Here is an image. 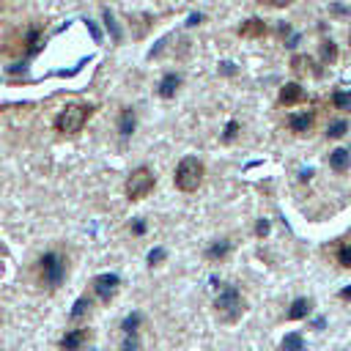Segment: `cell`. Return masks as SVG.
I'll list each match as a JSON object with an SVG mask.
<instances>
[{
	"instance_id": "32",
	"label": "cell",
	"mask_w": 351,
	"mask_h": 351,
	"mask_svg": "<svg viewBox=\"0 0 351 351\" xmlns=\"http://www.w3.org/2000/svg\"><path fill=\"white\" fill-rule=\"evenodd\" d=\"M340 296H343V299H351V285H348V288H343V291H340Z\"/></svg>"
},
{
	"instance_id": "33",
	"label": "cell",
	"mask_w": 351,
	"mask_h": 351,
	"mask_svg": "<svg viewBox=\"0 0 351 351\" xmlns=\"http://www.w3.org/2000/svg\"><path fill=\"white\" fill-rule=\"evenodd\" d=\"M346 241H348V244H351V230H348V236H346Z\"/></svg>"
},
{
	"instance_id": "24",
	"label": "cell",
	"mask_w": 351,
	"mask_h": 351,
	"mask_svg": "<svg viewBox=\"0 0 351 351\" xmlns=\"http://www.w3.org/2000/svg\"><path fill=\"white\" fill-rule=\"evenodd\" d=\"M88 307H90V302L82 296V299H77L74 302V307H71V318H80V315H85L88 313Z\"/></svg>"
},
{
	"instance_id": "21",
	"label": "cell",
	"mask_w": 351,
	"mask_h": 351,
	"mask_svg": "<svg viewBox=\"0 0 351 351\" xmlns=\"http://www.w3.org/2000/svg\"><path fill=\"white\" fill-rule=\"evenodd\" d=\"M332 104H335L337 110H351V93H348V90H337V93L332 96Z\"/></svg>"
},
{
	"instance_id": "9",
	"label": "cell",
	"mask_w": 351,
	"mask_h": 351,
	"mask_svg": "<svg viewBox=\"0 0 351 351\" xmlns=\"http://www.w3.org/2000/svg\"><path fill=\"white\" fill-rule=\"evenodd\" d=\"M88 335H90L88 329H71V332H66V335H63L60 348H63V351H80V348L85 346Z\"/></svg>"
},
{
	"instance_id": "19",
	"label": "cell",
	"mask_w": 351,
	"mask_h": 351,
	"mask_svg": "<svg viewBox=\"0 0 351 351\" xmlns=\"http://www.w3.org/2000/svg\"><path fill=\"white\" fill-rule=\"evenodd\" d=\"M346 132H348V121H332V123H329V129H326V137L337 140V137H343Z\"/></svg>"
},
{
	"instance_id": "12",
	"label": "cell",
	"mask_w": 351,
	"mask_h": 351,
	"mask_svg": "<svg viewBox=\"0 0 351 351\" xmlns=\"http://www.w3.org/2000/svg\"><path fill=\"white\" fill-rule=\"evenodd\" d=\"M329 167H332L335 173H346V170L351 167V151H346V148H335V151L329 154Z\"/></svg>"
},
{
	"instance_id": "18",
	"label": "cell",
	"mask_w": 351,
	"mask_h": 351,
	"mask_svg": "<svg viewBox=\"0 0 351 351\" xmlns=\"http://www.w3.org/2000/svg\"><path fill=\"white\" fill-rule=\"evenodd\" d=\"M321 60L324 63H335L337 60V44L332 38H324L321 41Z\"/></svg>"
},
{
	"instance_id": "10",
	"label": "cell",
	"mask_w": 351,
	"mask_h": 351,
	"mask_svg": "<svg viewBox=\"0 0 351 351\" xmlns=\"http://www.w3.org/2000/svg\"><path fill=\"white\" fill-rule=\"evenodd\" d=\"M239 36H244V38H263V36H266V22L258 19V16H252V19L241 22Z\"/></svg>"
},
{
	"instance_id": "30",
	"label": "cell",
	"mask_w": 351,
	"mask_h": 351,
	"mask_svg": "<svg viewBox=\"0 0 351 351\" xmlns=\"http://www.w3.org/2000/svg\"><path fill=\"white\" fill-rule=\"evenodd\" d=\"M332 14H335V16H346L348 8H346V5H332Z\"/></svg>"
},
{
	"instance_id": "17",
	"label": "cell",
	"mask_w": 351,
	"mask_h": 351,
	"mask_svg": "<svg viewBox=\"0 0 351 351\" xmlns=\"http://www.w3.org/2000/svg\"><path fill=\"white\" fill-rule=\"evenodd\" d=\"M280 351H304V337H302L299 332H291V335H285V337H282V346H280Z\"/></svg>"
},
{
	"instance_id": "11",
	"label": "cell",
	"mask_w": 351,
	"mask_h": 351,
	"mask_svg": "<svg viewBox=\"0 0 351 351\" xmlns=\"http://www.w3.org/2000/svg\"><path fill=\"white\" fill-rule=\"evenodd\" d=\"M313 123H315V112H313V110L299 112V115H291V121H288V126H291L293 132H299V134L310 132V129H313Z\"/></svg>"
},
{
	"instance_id": "4",
	"label": "cell",
	"mask_w": 351,
	"mask_h": 351,
	"mask_svg": "<svg viewBox=\"0 0 351 351\" xmlns=\"http://www.w3.org/2000/svg\"><path fill=\"white\" fill-rule=\"evenodd\" d=\"M90 112H93L90 104H69V107H63V112L58 115L55 129L63 132V134H77V132H82V126L88 123Z\"/></svg>"
},
{
	"instance_id": "20",
	"label": "cell",
	"mask_w": 351,
	"mask_h": 351,
	"mask_svg": "<svg viewBox=\"0 0 351 351\" xmlns=\"http://www.w3.org/2000/svg\"><path fill=\"white\" fill-rule=\"evenodd\" d=\"M140 321H143V315L140 313H132L123 324H121V329H123V335H134L137 332V326H140Z\"/></svg>"
},
{
	"instance_id": "28",
	"label": "cell",
	"mask_w": 351,
	"mask_h": 351,
	"mask_svg": "<svg viewBox=\"0 0 351 351\" xmlns=\"http://www.w3.org/2000/svg\"><path fill=\"white\" fill-rule=\"evenodd\" d=\"M145 230H148V225H145V219H134V222H132V233H134V236H143Z\"/></svg>"
},
{
	"instance_id": "2",
	"label": "cell",
	"mask_w": 351,
	"mask_h": 351,
	"mask_svg": "<svg viewBox=\"0 0 351 351\" xmlns=\"http://www.w3.org/2000/svg\"><path fill=\"white\" fill-rule=\"evenodd\" d=\"M214 313L222 324H236L244 313V299L236 285H225L214 299Z\"/></svg>"
},
{
	"instance_id": "31",
	"label": "cell",
	"mask_w": 351,
	"mask_h": 351,
	"mask_svg": "<svg viewBox=\"0 0 351 351\" xmlns=\"http://www.w3.org/2000/svg\"><path fill=\"white\" fill-rule=\"evenodd\" d=\"M266 3H269V5H274V8H285L291 0H266Z\"/></svg>"
},
{
	"instance_id": "6",
	"label": "cell",
	"mask_w": 351,
	"mask_h": 351,
	"mask_svg": "<svg viewBox=\"0 0 351 351\" xmlns=\"http://www.w3.org/2000/svg\"><path fill=\"white\" fill-rule=\"evenodd\" d=\"M93 288H96V293H99L101 302H112L115 291L121 288V277L118 274H99L93 280Z\"/></svg>"
},
{
	"instance_id": "13",
	"label": "cell",
	"mask_w": 351,
	"mask_h": 351,
	"mask_svg": "<svg viewBox=\"0 0 351 351\" xmlns=\"http://www.w3.org/2000/svg\"><path fill=\"white\" fill-rule=\"evenodd\" d=\"M178 85H181V77H178V74H165L162 82H159V96H162V99H170V96L178 90Z\"/></svg>"
},
{
	"instance_id": "5",
	"label": "cell",
	"mask_w": 351,
	"mask_h": 351,
	"mask_svg": "<svg viewBox=\"0 0 351 351\" xmlns=\"http://www.w3.org/2000/svg\"><path fill=\"white\" fill-rule=\"evenodd\" d=\"M154 184H156V178H154L151 167L143 165V167H134V170L126 176L123 189H126V197H129V200H143L145 195H151Z\"/></svg>"
},
{
	"instance_id": "7",
	"label": "cell",
	"mask_w": 351,
	"mask_h": 351,
	"mask_svg": "<svg viewBox=\"0 0 351 351\" xmlns=\"http://www.w3.org/2000/svg\"><path fill=\"white\" fill-rule=\"evenodd\" d=\"M307 99V93H304V88L299 85V82H285L282 88H280V104L282 107H296V104H302Z\"/></svg>"
},
{
	"instance_id": "15",
	"label": "cell",
	"mask_w": 351,
	"mask_h": 351,
	"mask_svg": "<svg viewBox=\"0 0 351 351\" xmlns=\"http://www.w3.org/2000/svg\"><path fill=\"white\" fill-rule=\"evenodd\" d=\"M228 252H230V241H228V239H219V241H214V244L206 250V255H208L211 261H222Z\"/></svg>"
},
{
	"instance_id": "22",
	"label": "cell",
	"mask_w": 351,
	"mask_h": 351,
	"mask_svg": "<svg viewBox=\"0 0 351 351\" xmlns=\"http://www.w3.org/2000/svg\"><path fill=\"white\" fill-rule=\"evenodd\" d=\"M104 22H107V30H110L112 41L118 44V41H121V30H118V25H115V19H112V11H107V8H104Z\"/></svg>"
},
{
	"instance_id": "16",
	"label": "cell",
	"mask_w": 351,
	"mask_h": 351,
	"mask_svg": "<svg viewBox=\"0 0 351 351\" xmlns=\"http://www.w3.org/2000/svg\"><path fill=\"white\" fill-rule=\"evenodd\" d=\"M307 313H310V299H296L293 304H291V310H288V318L291 321H299V318H307Z\"/></svg>"
},
{
	"instance_id": "8",
	"label": "cell",
	"mask_w": 351,
	"mask_h": 351,
	"mask_svg": "<svg viewBox=\"0 0 351 351\" xmlns=\"http://www.w3.org/2000/svg\"><path fill=\"white\" fill-rule=\"evenodd\" d=\"M291 71H293L296 77H304V74H310V77H321V69L313 63L310 55H293V58H291Z\"/></svg>"
},
{
	"instance_id": "1",
	"label": "cell",
	"mask_w": 351,
	"mask_h": 351,
	"mask_svg": "<svg viewBox=\"0 0 351 351\" xmlns=\"http://www.w3.org/2000/svg\"><path fill=\"white\" fill-rule=\"evenodd\" d=\"M63 280H66V258L60 252H55V250L44 252L38 258V282L44 288L55 291V288L63 285Z\"/></svg>"
},
{
	"instance_id": "23",
	"label": "cell",
	"mask_w": 351,
	"mask_h": 351,
	"mask_svg": "<svg viewBox=\"0 0 351 351\" xmlns=\"http://www.w3.org/2000/svg\"><path fill=\"white\" fill-rule=\"evenodd\" d=\"M337 261H340L346 269H351V244H348V241L340 244V250H337Z\"/></svg>"
},
{
	"instance_id": "27",
	"label": "cell",
	"mask_w": 351,
	"mask_h": 351,
	"mask_svg": "<svg viewBox=\"0 0 351 351\" xmlns=\"http://www.w3.org/2000/svg\"><path fill=\"white\" fill-rule=\"evenodd\" d=\"M236 132H239V123H236V121H230V123L225 126V134H222V140H225V143H230V140L236 137Z\"/></svg>"
},
{
	"instance_id": "25",
	"label": "cell",
	"mask_w": 351,
	"mask_h": 351,
	"mask_svg": "<svg viewBox=\"0 0 351 351\" xmlns=\"http://www.w3.org/2000/svg\"><path fill=\"white\" fill-rule=\"evenodd\" d=\"M137 346H140V337H137V332H134V335H126L121 351H137Z\"/></svg>"
},
{
	"instance_id": "14",
	"label": "cell",
	"mask_w": 351,
	"mask_h": 351,
	"mask_svg": "<svg viewBox=\"0 0 351 351\" xmlns=\"http://www.w3.org/2000/svg\"><path fill=\"white\" fill-rule=\"evenodd\" d=\"M118 132H121L123 137H132V132H134V110H132V107L121 110V118H118Z\"/></svg>"
},
{
	"instance_id": "26",
	"label": "cell",
	"mask_w": 351,
	"mask_h": 351,
	"mask_svg": "<svg viewBox=\"0 0 351 351\" xmlns=\"http://www.w3.org/2000/svg\"><path fill=\"white\" fill-rule=\"evenodd\" d=\"M159 261H165V247H156V250L148 252V263H151V266H156Z\"/></svg>"
},
{
	"instance_id": "29",
	"label": "cell",
	"mask_w": 351,
	"mask_h": 351,
	"mask_svg": "<svg viewBox=\"0 0 351 351\" xmlns=\"http://www.w3.org/2000/svg\"><path fill=\"white\" fill-rule=\"evenodd\" d=\"M255 233L263 239V236L269 233V222H266V219H258V225H255Z\"/></svg>"
},
{
	"instance_id": "3",
	"label": "cell",
	"mask_w": 351,
	"mask_h": 351,
	"mask_svg": "<svg viewBox=\"0 0 351 351\" xmlns=\"http://www.w3.org/2000/svg\"><path fill=\"white\" fill-rule=\"evenodd\" d=\"M203 176H206L203 162L197 156H184L176 167V186L181 192H195L203 184Z\"/></svg>"
}]
</instances>
